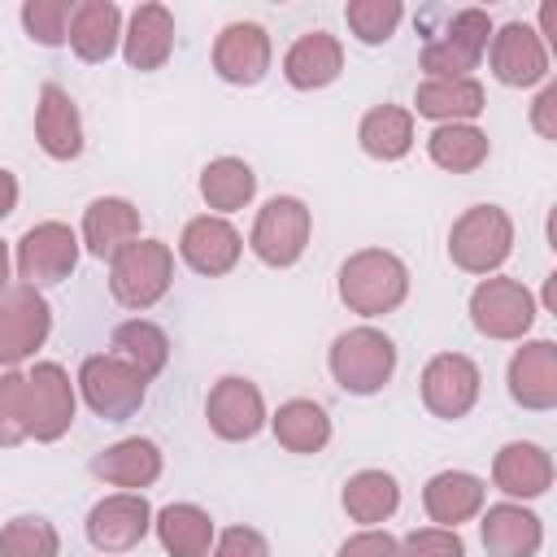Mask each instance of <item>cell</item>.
Instances as JSON below:
<instances>
[{
    "instance_id": "45",
    "label": "cell",
    "mask_w": 557,
    "mask_h": 557,
    "mask_svg": "<svg viewBox=\"0 0 557 557\" xmlns=\"http://www.w3.org/2000/svg\"><path fill=\"white\" fill-rule=\"evenodd\" d=\"M4 278H9V252H4V244H0V292H4Z\"/></svg>"
},
{
    "instance_id": "43",
    "label": "cell",
    "mask_w": 557,
    "mask_h": 557,
    "mask_svg": "<svg viewBox=\"0 0 557 557\" xmlns=\"http://www.w3.org/2000/svg\"><path fill=\"white\" fill-rule=\"evenodd\" d=\"M557 87H544L540 91V100H535V131L544 135V139H557Z\"/></svg>"
},
{
    "instance_id": "19",
    "label": "cell",
    "mask_w": 557,
    "mask_h": 557,
    "mask_svg": "<svg viewBox=\"0 0 557 557\" xmlns=\"http://www.w3.org/2000/svg\"><path fill=\"white\" fill-rule=\"evenodd\" d=\"M35 131H39V144L48 157L57 161H70L83 152V122H78V109L70 100L65 87L48 83L39 91V113H35Z\"/></svg>"
},
{
    "instance_id": "25",
    "label": "cell",
    "mask_w": 557,
    "mask_h": 557,
    "mask_svg": "<svg viewBox=\"0 0 557 557\" xmlns=\"http://www.w3.org/2000/svg\"><path fill=\"white\" fill-rule=\"evenodd\" d=\"M91 470L117 487H148L161 474V453L152 440H122L109 453H100L91 461Z\"/></svg>"
},
{
    "instance_id": "31",
    "label": "cell",
    "mask_w": 557,
    "mask_h": 557,
    "mask_svg": "<svg viewBox=\"0 0 557 557\" xmlns=\"http://www.w3.org/2000/svg\"><path fill=\"white\" fill-rule=\"evenodd\" d=\"M274 435L278 444H287L292 453H318L331 440V418L322 405L313 400H287L274 413Z\"/></svg>"
},
{
    "instance_id": "14",
    "label": "cell",
    "mask_w": 557,
    "mask_h": 557,
    "mask_svg": "<svg viewBox=\"0 0 557 557\" xmlns=\"http://www.w3.org/2000/svg\"><path fill=\"white\" fill-rule=\"evenodd\" d=\"M209 426L222 435V440H248L261 431L265 422V405H261V392L248 383V379H222L213 392H209Z\"/></svg>"
},
{
    "instance_id": "3",
    "label": "cell",
    "mask_w": 557,
    "mask_h": 557,
    "mask_svg": "<svg viewBox=\"0 0 557 557\" xmlns=\"http://www.w3.org/2000/svg\"><path fill=\"white\" fill-rule=\"evenodd\" d=\"M513 244V226L496 205H474L457 218L453 235H448V252L461 270L470 274H487L509 257Z\"/></svg>"
},
{
    "instance_id": "5",
    "label": "cell",
    "mask_w": 557,
    "mask_h": 557,
    "mask_svg": "<svg viewBox=\"0 0 557 557\" xmlns=\"http://www.w3.org/2000/svg\"><path fill=\"white\" fill-rule=\"evenodd\" d=\"M392 366H396V348L387 335L370 331V326H357V331H344L331 348V370L339 379V387L357 392V396H370L379 392L387 379H392Z\"/></svg>"
},
{
    "instance_id": "8",
    "label": "cell",
    "mask_w": 557,
    "mask_h": 557,
    "mask_svg": "<svg viewBox=\"0 0 557 557\" xmlns=\"http://www.w3.org/2000/svg\"><path fill=\"white\" fill-rule=\"evenodd\" d=\"M470 313H474V326L483 335H492V339H518L531 326V318H535V300L513 278H487V283L474 287Z\"/></svg>"
},
{
    "instance_id": "17",
    "label": "cell",
    "mask_w": 557,
    "mask_h": 557,
    "mask_svg": "<svg viewBox=\"0 0 557 557\" xmlns=\"http://www.w3.org/2000/svg\"><path fill=\"white\" fill-rule=\"evenodd\" d=\"M509 392L527 409H553L557 405V348L548 339L518 348V357L509 361Z\"/></svg>"
},
{
    "instance_id": "37",
    "label": "cell",
    "mask_w": 557,
    "mask_h": 557,
    "mask_svg": "<svg viewBox=\"0 0 557 557\" xmlns=\"http://www.w3.org/2000/svg\"><path fill=\"white\" fill-rule=\"evenodd\" d=\"M344 17L361 44H383L400 22V4L396 0H352L344 9Z\"/></svg>"
},
{
    "instance_id": "30",
    "label": "cell",
    "mask_w": 557,
    "mask_h": 557,
    "mask_svg": "<svg viewBox=\"0 0 557 557\" xmlns=\"http://www.w3.org/2000/svg\"><path fill=\"white\" fill-rule=\"evenodd\" d=\"M413 144V117L396 104H379L361 117V148L379 161H396L405 157Z\"/></svg>"
},
{
    "instance_id": "32",
    "label": "cell",
    "mask_w": 557,
    "mask_h": 557,
    "mask_svg": "<svg viewBox=\"0 0 557 557\" xmlns=\"http://www.w3.org/2000/svg\"><path fill=\"white\" fill-rule=\"evenodd\" d=\"M413 104L422 117H474L483 109V87L474 78H426Z\"/></svg>"
},
{
    "instance_id": "7",
    "label": "cell",
    "mask_w": 557,
    "mask_h": 557,
    "mask_svg": "<svg viewBox=\"0 0 557 557\" xmlns=\"http://www.w3.org/2000/svg\"><path fill=\"white\" fill-rule=\"evenodd\" d=\"M309 244V209L296 196H274L252 226V252L265 265H292Z\"/></svg>"
},
{
    "instance_id": "20",
    "label": "cell",
    "mask_w": 557,
    "mask_h": 557,
    "mask_svg": "<svg viewBox=\"0 0 557 557\" xmlns=\"http://www.w3.org/2000/svg\"><path fill=\"white\" fill-rule=\"evenodd\" d=\"M339 70H344V52H339L335 35H326V30H309V35H300V39L292 44L287 61H283L287 83L300 87V91L326 87Z\"/></svg>"
},
{
    "instance_id": "27",
    "label": "cell",
    "mask_w": 557,
    "mask_h": 557,
    "mask_svg": "<svg viewBox=\"0 0 557 557\" xmlns=\"http://www.w3.org/2000/svg\"><path fill=\"white\" fill-rule=\"evenodd\" d=\"M553 483V461L535 444H509L496 457V487L509 496H540Z\"/></svg>"
},
{
    "instance_id": "40",
    "label": "cell",
    "mask_w": 557,
    "mask_h": 557,
    "mask_svg": "<svg viewBox=\"0 0 557 557\" xmlns=\"http://www.w3.org/2000/svg\"><path fill=\"white\" fill-rule=\"evenodd\" d=\"M400 553L405 557H466V544L448 527H422V531H409L405 535Z\"/></svg>"
},
{
    "instance_id": "44",
    "label": "cell",
    "mask_w": 557,
    "mask_h": 557,
    "mask_svg": "<svg viewBox=\"0 0 557 557\" xmlns=\"http://www.w3.org/2000/svg\"><path fill=\"white\" fill-rule=\"evenodd\" d=\"M13 205H17V183H13L9 170H0V218L13 213Z\"/></svg>"
},
{
    "instance_id": "34",
    "label": "cell",
    "mask_w": 557,
    "mask_h": 557,
    "mask_svg": "<svg viewBox=\"0 0 557 557\" xmlns=\"http://www.w3.org/2000/svg\"><path fill=\"white\" fill-rule=\"evenodd\" d=\"M483 157H487V135L474 131V126L448 122V126H440V131L431 135V161L444 165V170H453V174L479 170Z\"/></svg>"
},
{
    "instance_id": "26",
    "label": "cell",
    "mask_w": 557,
    "mask_h": 557,
    "mask_svg": "<svg viewBox=\"0 0 557 557\" xmlns=\"http://www.w3.org/2000/svg\"><path fill=\"white\" fill-rule=\"evenodd\" d=\"M426 513L435 518V522H444V527H457V522H466V518H474L479 513V505H483V483L474 479V474H461V470H444V474H435L431 483H426Z\"/></svg>"
},
{
    "instance_id": "41",
    "label": "cell",
    "mask_w": 557,
    "mask_h": 557,
    "mask_svg": "<svg viewBox=\"0 0 557 557\" xmlns=\"http://www.w3.org/2000/svg\"><path fill=\"white\" fill-rule=\"evenodd\" d=\"M213 557H270V544L252 531V527H231L222 540H218V553Z\"/></svg>"
},
{
    "instance_id": "1",
    "label": "cell",
    "mask_w": 557,
    "mask_h": 557,
    "mask_svg": "<svg viewBox=\"0 0 557 557\" xmlns=\"http://www.w3.org/2000/svg\"><path fill=\"white\" fill-rule=\"evenodd\" d=\"M409 292V274L392 252H357L352 261H344L339 270V296L344 305H352L357 313H387L405 300Z\"/></svg>"
},
{
    "instance_id": "28",
    "label": "cell",
    "mask_w": 557,
    "mask_h": 557,
    "mask_svg": "<svg viewBox=\"0 0 557 557\" xmlns=\"http://www.w3.org/2000/svg\"><path fill=\"white\" fill-rule=\"evenodd\" d=\"M113 357H122L144 383L148 379H157L161 370H165V357H170V339H165V331L161 326H152V322H122L117 331H113Z\"/></svg>"
},
{
    "instance_id": "16",
    "label": "cell",
    "mask_w": 557,
    "mask_h": 557,
    "mask_svg": "<svg viewBox=\"0 0 557 557\" xmlns=\"http://www.w3.org/2000/svg\"><path fill=\"white\" fill-rule=\"evenodd\" d=\"M492 70H496V78L509 83V87H531V83L544 78L548 52H544V44H540V35H535L531 26L509 22V26L492 39Z\"/></svg>"
},
{
    "instance_id": "22",
    "label": "cell",
    "mask_w": 557,
    "mask_h": 557,
    "mask_svg": "<svg viewBox=\"0 0 557 557\" xmlns=\"http://www.w3.org/2000/svg\"><path fill=\"white\" fill-rule=\"evenodd\" d=\"M117 30H122L117 4H109V0L74 4V17H70V48H74L83 61H104V57L117 48Z\"/></svg>"
},
{
    "instance_id": "15",
    "label": "cell",
    "mask_w": 557,
    "mask_h": 557,
    "mask_svg": "<svg viewBox=\"0 0 557 557\" xmlns=\"http://www.w3.org/2000/svg\"><path fill=\"white\" fill-rule=\"evenodd\" d=\"M144 531H148V500H144V496H131V492L109 496V500H100V505L87 513V535H91V544L104 548V553H126V548H135V544L144 540Z\"/></svg>"
},
{
    "instance_id": "36",
    "label": "cell",
    "mask_w": 557,
    "mask_h": 557,
    "mask_svg": "<svg viewBox=\"0 0 557 557\" xmlns=\"http://www.w3.org/2000/svg\"><path fill=\"white\" fill-rule=\"evenodd\" d=\"M0 557H57V531L44 518H13L0 531Z\"/></svg>"
},
{
    "instance_id": "11",
    "label": "cell",
    "mask_w": 557,
    "mask_h": 557,
    "mask_svg": "<svg viewBox=\"0 0 557 557\" xmlns=\"http://www.w3.org/2000/svg\"><path fill=\"white\" fill-rule=\"evenodd\" d=\"M74 418V392L61 366L44 361L26 374V426L35 440H57Z\"/></svg>"
},
{
    "instance_id": "24",
    "label": "cell",
    "mask_w": 557,
    "mask_h": 557,
    "mask_svg": "<svg viewBox=\"0 0 557 557\" xmlns=\"http://www.w3.org/2000/svg\"><path fill=\"white\" fill-rule=\"evenodd\" d=\"M174 48V17L161 4H139L131 17V35H126V61L135 70H157L165 65Z\"/></svg>"
},
{
    "instance_id": "6",
    "label": "cell",
    "mask_w": 557,
    "mask_h": 557,
    "mask_svg": "<svg viewBox=\"0 0 557 557\" xmlns=\"http://www.w3.org/2000/svg\"><path fill=\"white\" fill-rule=\"evenodd\" d=\"M83 396L87 405L104 418V422H126L139 405H144V379L122 361V357H87L78 370Z\"/></svg>"
},
{
    "instance_id": "9",
    "label": "cell",
    "mask_w": 557,
    "mask_h": 557,
    "mask_svg": "<svg viewBox=\"0 0 557 557\" xmlns=\"http://www.w3.org/2000/svg\"><path fill=\"white\" fill-rule=\"evenodd\" d=\"M74 261H78V239L61 222H44V226L26 231L17 244V274L26 278V287L61 283L74 270Z\"/></svg>"
},
{
    "instance_id": "21",
    "label": "cell",
    "mask_w": 557,
    "mask_h": 557,
    "mask_svg": "<svg viewBox=\"0 0 557 557\" xmlns=\"http://www.w3.org/2000/svg\"><path fill=\"white\" fill-rule=\"evenodd\" d=\"M83 235H87V248L96 257H117L139 235V209L126 205V200H117V196L91 200V209L83 218Z\"/></svg>"
},
{
    "instance_id": "29",
    "label": "cell",
    "mask_w": 557,
    "mask_h": 557,
    "mask_svg": "<svg viewBox=\"0 0 557 557\" xmlns=\"http://www.w3.org/2000/svg\"><path fill=\"white\" fill-rule=\"evenodd\" d=\"M157 535L174 557H205L213 540V522L196 505H165L157 518Z\"/></svg>"
},
{
    "instance_id": "18",
    "label": "cell",
    "mask_w": 557,
    "mask_h": 557,
    "mask_svg": "<svg viewBox=\"0 0 557 557\" xmlns=\"http://www.w3.org/2000/svg\"><path fill=\"white\" fill-rule=\"evenodd\" d=\"M178 248H183V261L196 274H209V278L213 274H226L239 261V235L222 218H196V222H187Z\"/></svg>"
},
{
    "instance_id": "13",
    "label": "cell",
    "mask_w": 557,
    "mask_h": 557,
    "mask_svg": "<svg viewBox=\"0 0 557 557\" xmlns=\"http://www.w3.org/2000/svg\"><path fill=\"white\" fill-rule=\"evenodd\" d=\"M213 65H218V74L226 83H239V87L261 83V74L270 70V39H265V30L257 22H231L218 35Z\"/></svg>"
},
{
    "instance_id": "10",
    "label": "cell",
    "mask_w": 557,
    "mask_h": 557,
    "mask_svg": "<svg viewBox=\"0 0 557 557\" xmlns=\"http://www.w3.org/2000/svg\"><path fill=\"white\" fill-rule=\"evenodd\" d=\"M48 335V305L35 287L17 283L0 292V361H22Z\"/></svg>"
},
{
    "instance_id": "39",
    "label": "cell",
    "mask_w": 557,
    "mask_h": 557,
    "mask_svg": "<svg viewBox=\"0 0 557 557\" xmlns=\"http://www.w3.org/2000/svg\"><path fill=\"white\" fill-rule=\"evenodd\" d=\"M26 374H4L0 379V444L26 440Z\"/></svg>"
},
{
    "instance_id": "23",
    "label": "cell",
    "mask_w": 557,
    "mask_h": 557,
    "mask_svg": "<svg viewBox=\"0 0 557 557\" xmlns=\"http://www.w3.org/2000/svg\"><path fill=\"white\" fill-rule=\"evenodd\" d=\"M540 540H544L540 518L518 505H496L483 518V544L492 557H531L540 548Z\"/></svg>"
},
{
    "instance_id": "38",
    "label": "cell",
    "mask_w": 557,
    "mask_h": 557,
    "mask_svg": "<svg viewBox=\"0 0 557 557\" xmlns=\"http://www.w3.org/2000/svg\"><path fill=\"white\" fill-rule=\"evenodd\" d=\"M70 17H74V4L70 0H30L22 9V22H26L30 39H39L48 48H57V44L70 39Z\"/></svg>"
},
{
    "instance_id": "12",
    "label": "cell",
    "mask_w": 557,
    "mask_h": 557,
    "mask_svg": "<svg viewBox=\"0 0 557 557\" xmlns=\"http://www.w3.org/2000/svg\"><path fill=\"white\" fill-rule=\"evenodd\" d=\"M479 396V370L461 352H440L422 370V400L440 418H461Z\"/></svg>"
},
{
    "instance_id": "2",
    "label": "cell",
    "mask_w": 557,
    "mask_h": 557,
    "mask_svg": "<svg viewBox=\"0 0 557 557\" xmlns=\"http://www.w3.org/2000/svg\"><path fill=\"white\" fill-rule=\"evenodd\" d=\"M170 270H174V257L161 239H135L113 257L109 287L126 309H148L165 296Z\"/></svg>"
},
{
    "instance_id": "4",
    "label": "cell",
    "mask_w": 557,
    "mask_h": 557,
    "mask_svg": "<svg viewBox=\"0 0 557 557\" xmlns=\"http://www.w3.org/2000/svg\"><path fill=\"white\" fill-rule=\"evenodd\" d=\"M487 35H492V22H487L483 9H461V13H453L448 26L426 39V48H422V70H426L431 78H466V70H474L479 57H483Z\"/></svg>"
},
{
    "instance_id": "33",
    "label": "cell",
    "mask_w": 557,
    "mask_h": 557,
    "mask_svg": "<svg viewBox=\"0 0 557 557\" xmlns=\"http://www.w3.org/2000/svg\"><path fill=\"white\" fill-rule=\"evenodd\" d=\"M400 505V487L392 474L383 470H361L348 479L344 487V509L357 518V522H383L392 509Z\"/></svg>"
},
{
    "instance_id": "35",
    "label": "cell",
    "mask_w": 557,
    "mask_h": 557,
    "mask_svg": "<svg viewBox=\"0 0 557 557\" xmlns=\"http://www.w3.org/2000/svg\"><path fill=\"white\" fill-rule=\"evenodd\" d=\"M252 187H257L252 170L244 161H235V157H222V161L205 165V174H200V191H205V200L213 209H239L252 196Z\"/></svg>"
},
{
    "instance_id": "42",
    "label": "cell",
    "mask_w": 557,
    "mask_h": 557,
    "mask_svg": "<svg viewBox=\"0 0 557 557\" xmlns=\"http://www.w3.org/2000/svg\"><path fill=\"white\" fill-rule=\"evenodd\" d=\"M339 557H396V540L387 531H361L339 548Z\"/></svg>"
}]
</instances>
